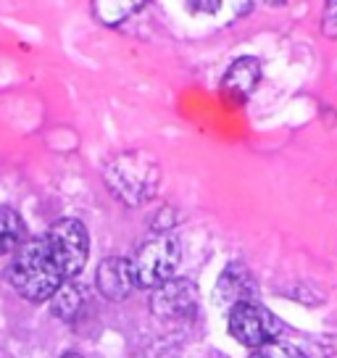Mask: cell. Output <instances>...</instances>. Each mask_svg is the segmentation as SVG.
<instances>
[{
    "label": "cell",
    "mask_w": 337,
    "mask_h": 358,
    "mask_svg": "<svg viewBox=\"0 0 337 358\" xmlns=\"http://www.w3.org/2000/svg\"><path fill=\"white\" fill-rule=\"evenodd\" d=\"M266 3H271V6H285L287 0H266Z\"/></svg>",
    "instance_id": "obj_17"
},
{
    "label": "cell",
    "mask_w": 337,
    "mask_h": 358,
    "mask_svg": "<svg viewBox=\"0 0 337 358\" xmlns=\"http://www.w3.org/2000/svg\"><path fill=\"white\" fill-rule=\"evenodd\" d=\"M322 32L327 37H337V0H324V19H322Z\"/></svg>",
    "instance_id": "obj_14"
},
{
    "label": "cell",
    "mask_w": 337,
    "mask_h": 358,
    "mask_svg": "<svg viewBox=\"0 0 337 358\" xmlns=\"http://www.w3.org/2000/svg\"><path fill=\"white\" fill-rule=\"evenodd\" d=\"M280 329V319L259 301H243L227 311V332L248 350L277 340L282 335Z\"/></svg>",
    "instance_id": "obj_5"
},
{
    "label": "cell",
    "mask_w": 337,
    "mask_h": 358,
    "mask_svg": "<svg viewBox=\"0 0 337 358\" xmlns=\"http://www.w3.org/2000/svg\"><path fill=\"white\" fill-rule=\"evenodd\" d=\"M6 277L13 292L27 303H48L58 290V285L64 282V274L58 271L43 237H32V240L27 237L13 250Z\"/></svg>",
    "instance_id": "obj_1"
},
{
    "label": "cell",
    "mask_w": 337,
    "mask_h": 358,
    "mask_svg": "<svg viewBox=\"0 0 337 358\" xmlns=\"http://www.w3.org/2000/svg\"><path fill=\"white\" fill-rule=\"evenodd\" d=\"M27 240V224L11 206H0V256H11Z\"/></svg>",
    "instance_id": "obj_11"
},
{
    "label": "cell",
    "mask_w": 337,
    "mask_h": 358,
    "mask_svg": "<svg viewBox=\"0 0 337 358\" xmlns=\"http://www.w3.org/2000/svg\"><path fill=\"white\" fill-rule=\"evenodd\" d=\"M145 3L148 0H92V11L106 27H116L135 16Z\"/></svg>",
    "instance_id": "obj_12"
},
{
    "label": "cell",
    "mask_w": 337,
    "mask_h": 358,
    "mask_svg": "<svg viewBox=\"0 0 337 358\" xmlns=\"http://www.w3.org/2000/svg\"><path fill=\"white\" fill-rule=\"evenodd\" d=\"M243 301H259V292H256V280L250 274V268L245 264H227L224 271L219 274V282H216L214 290V303L222 308V311H229L232 306Z\"/></svg>",
    "instance_id": "obj_8"
},
{
    "label": "cell",
    "mask_w": 337,
    "mask_h": 358,
    "mask_svg": "<svg viewBox=\"0 0 337 358\" xmlns=\"http://www.w3.org/2000/svg\"><path fill=\"white\" fill-rule=\"evenodd\" d=\"M195 13H216L222 8V0H187Z\"/></svg>",
    "instance_id": "obj_15"
},
{
    "label": "cell",
    "mask_w": 337,
    "mask_h": 358,
    "mask_svg": "<svg viewBox=\"0 0 337 358\" xmlns=\"http://www.w3.org/2000/svg\"><path fill=\"white\" fill-rule=\"evenodd\" d=\"M50 313L61 322H74L85 308V287L77 280H64L50 298Z\"/></svg>",
    "instance_id": "obj_10"
},
{
    "label": "cell",
    "mask_w": 337,
    "mask_h": 358,
    "mask_svg": "<svg viewBox=\"0 0 337 358\" xmlns=\"http://www.w3.org/2000/svg\"><path fill=\"white\" fill-rule=\"evenodd\" d=\"M61 358H85L82 353H77V350H69V353H64Z\"/></svg>",
    "instance_id": "obj_16"
},
{
    "label": "cell",
    "mask_w": 337,
    "mask_h": 358,
    "mask_svg": "<svg viewBox=\"0 0 337 358\" xmlns=\"http://www.w3.org/2000/svg\"><path fill=\"white\" fill-rule=\"evenodd\" d=\"M248 358H308L298 345L292 343H285L282 337L271 340V343H264V345L253 348Z\"/></svg>",
    "instance_id": "obj_13"
},
{
    "label": "cell",
    "mask_w": 337,
    "mask_h": 358,
    "mask_svg": "<svg viewBox=\"0 0 337 358\" xmlns=\"http://www.w3.org/2000/svg\"><path fill=\"white\" fill-rule=\"evenodd\" d=\"M180 261V240L174 235H168V232H158L150 240H145L143 245L137 248L135 256L129 258L137 287H143V290H156L158 285L177 277Z\"/></svg>",
    "instance_id": "obj_3"
},
{
    "label": "cell",
    "mask_w": 337,
    "mask_h": 358,
    "mask_svg": "<svg viewBox=\"0 0 337 358\" xmlns=\"http://www.w3.org/2000/svg\"><path fill=\"white\" fill-rule=\"evenodd\" d=\"M261 82V61L253 56L235 58L222 77V95L229 103H245Z\"/></svg>",
    "instance_id": "obj_9"
},
{
    "label": "cell",
    "mask_w": 337,
    "mask_h": 358,
    "mask_svg": "<svg viewBox=\"0 0 337 358\" xmlns=\"http://www.w3.org/2000/svg\"><path fill=\"white\" fill-rule=\"evenodd\" d=\"M64 280H77L90 261V232L79 219H58L43 235Z\"/></svg>",
    "instance_id": "obj_4"
},
{
    "label": "cell",
    "mask_w": 337,
    "mask_h": 358,
    "mask_svg": "<svg viewBox=\"0 0 337 358\" xmlns=\"http://www.w3.org/2000/svg\"><path fill=\"white\" fill-rule=\"evenodd\" d=\"M201 292L192 280L171 277L168 282L150 290V311L164 322H187L198 313Z\"/></svg>",
    "instance_id": "obj_6"
},
{
    "label": "cell",
    "mask_w": 337,
    "mask_h": 358,
    "mask_svg": "<svg viewBox=\"0 0 337 358\" xmlns=\"http://www.w3.org/2000/svg\"><path fill=\"white\" fill-rule=\"evenodd\" d=\"M95 287H98V292H101L106 301L111 303L127 301L137 290L135 271H132L129 258L124 256L103 258L101 264H98V271H95Z\"/></svg>",
    "instance_id": "obj_7"
},
{
    "label": "cell",
    "mask_w": 337,
    "mask_h": 358,
    "mask_svg": "<svg viewBox=\"0 0 337 358\" xmlns=\"http://www.w3.org/2000/svg\"><path fill=\"white\" fill-rule=\"evenodd\" d=\"M103 177L116 201H122L129 208H137L156 198L158 185H161V166L145 150H127L111 158Z\"/></svg>",
    "instance_id": "obj_2"
}]
</instances>
